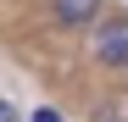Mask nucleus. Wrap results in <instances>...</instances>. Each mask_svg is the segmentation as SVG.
<instances>
[{
	"mask_svg": "<svg viewBox=\"0 0 128 122\" xmlns=\"http://www.w3.org/2000/svg\"><path fill=\"white\" fill-rule=\"evenodd\" d=\"M89 50L100 67H128V17H112V22H100L95 39H89Z\"/></svg>",
	"mask_w": 128,
	"mask_h": 122,
	"instance_id": "1",
	"label": "nucleus"
},
{
	"mask_svg": "<svg viewBox=\"0 0 128 122\" xmlns=\"http://www.w3.org/2000/svg\"><path fill=\"white\" fill-rule=\"evenodd\" d=\"M100 17V0H56V22L61 28H84Z\"/></svg>",
	"mask_w": 128,
	"mask_h": 122,
	"instance_id": "2",
	"label": "nucleus"
},
{
	"mask_svg": "<svg viewBox=\"0 0 128 122\" xmlns=\"http://www.w3.org/2000/svg\"><path fill=\"white\" fill-rule=\"evenodd\" d=\"M0 122H17V106H11V100H0Z\"/></svg>",
	"mask_w": 128,
	"mask_h": 122,
	"instance_id": "3",
	"label": "nucleus"
},
{
	"mask_svg": "<svg viewBox=\"0 0 128 122\" xmlns=\"http://www.w3.org/2000/svg\"><path fill=\"white\" fill-rule=\"evenodd\" d=\"M34 122H61V111H50V106H45V111H34Z\"/></svg>",
	"mask_w": 128,
	"mask_h": 122,
	"instance_id": "4",
	"label": "nucleus"
}]
</instances>
